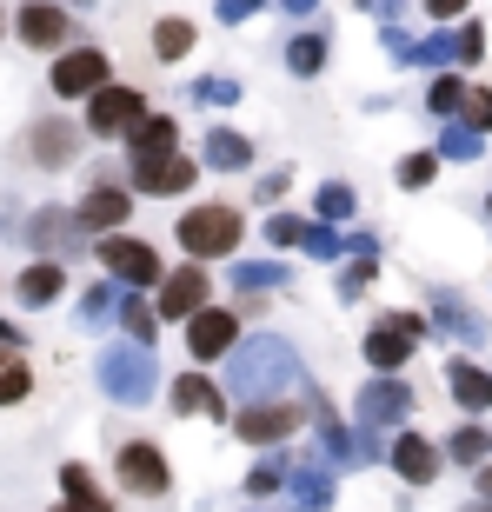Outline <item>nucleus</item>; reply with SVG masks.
Returning a JSON list of instances; mask_svg holds the SVG:
<instances>
[{
  "mask_svg": "<svg viewBox=\"0 0 492 512\" xmlns=\"http://www.w3.org/2000/svg\"><path fill=\"white\" fill-rule=\"evenodd\" d=\"M293 386H306L300 353L280 340V333H253L227 353V399H286Z\"/></svg>",
  "mask_w": 492,
  "mask_h": 512,
  "instance_id": "nucleus-1",
  "label": "nucleus"
},
{
  "mask_svg": "<svg viewBox=\"0 0 492 512\" xmlns=\"http://www.w3.org/2000/svg\"><path fill=\"white\" fill-rule=\"evenodd\" d=\"M94 380L107 399H120V406H147L153 386H160V366H153V346L140 340H120V346H100L94 360Z\"/></svg>",
  "mask_w": 492,
  "mask_h": 512,
  "instance_id": "nucleus-2",
  "label": "nucleus"
},
{
  "mask_svg": "<svg viewBox=\"0 0 492 512\" xmlns=\"http://www.w3.org/2000/svg\"><path fill=\"white\" fill-rule=\"evenodd\" d=\"M240 207H227V200H207V207H187L180 213V227H173V240H180V253L187 260H233V247H240Z\"/></svg>",
  "mask_w": 492,
  "mask_h": 512,
  "instance_id": "nucleus-3",
  "label": "nucleus"
},
{
  "mask_svg": "<svg viewBox=\"0 0 492 512\" xmlns=\"http://www.w3.org/2000/svg\"><path fill=\"white\" fill-rule=\"evenodd\" d=\"M426 333H433V320H426V313H406V306H399V313H379V320L366 326L360 353H366V366H373V373H399V366L413 360V346L426 340Z\"/></svg>",
  "mask_w": 492,
  "mask_h": 512,
  "instance_id": "nucleus-4",
  "label": "nucleus"
},
{
  "mask_svg": "<svg viewBox=\"0 0 492 512\" xmlns=\"http://www.w3.org/2000/svg\"><path fill=\"white\" fill-rule=\"evenodd\" d=\"M94 260L107 266V280L133 286V293H147V286H160V280H167L160 253H153L147 240H133V233H100V240H94Z\"/></svg>",
  "mask_w": 492,
  "mask_h": 512,
  "instance_id": "nucleus-5",
  "label": "nucleus"
},
{
  "mask_svg": "<svg viewBox=\"0 0 492 512\" xmlns=\"http://www.w3.org/2000/svg\"><path fill=\"white\" fill-rule=\"evenodd\" d=\"M406 413H413V386L399 380V373H373V380L360 386L353 426H360V433H393V426H406Z\"/></svg>",
  "mask_w": 492,
  "mask_h": 512,
  "instance_id": "nucleus-6",
  "label": "nucleus"
},
{
  "mask_svg": "<svg viewBox=\"0 0 492 512\" xmlns=\"http://www.w3.org/2000/svg\"><path fill=\"white\" fill-rule=\"evenodd\" d=\"M140 120H147V94H140V87L107 80L100 94H87V133H94V140H127Z\"/></svg>",
  "mask_w": 492,
  "mask_h": 512,
  "instance_id": "nucleus-7",
  "label": "nucleus"
},
{
  "mask_svg": "<svg viewBox=\"0 0 492 512\" xmlns=\"http://www.w3.org/2000/svg\"><path fill=\"white\" fill-rule=\"evenodd\" d=\"M207 173V160H187V153H160V160H127V187L147 193V200H180L193 193V180Z\"/></svg>",
  "mask_w": 492,
  "mask_h": 512,
  "instance_id": "nucleus-8",
  "label": "nucleus"
},
{
  "mask_svg": "<svg viewBox=\"0 0 492 512\" xmlns=\"http://www.w3.org/2000/svg\"><path fill=\"white\" fill-rule=\"evenodd\" d=\"M114 473H120V486L140 493V499H167L173 493V466H167V453H160L153 439H127V446L114 453Z\"/></svg>",
  "mask_w": 492,
  "mask_h": 512,
  "instance_id": "nucleus-9",
  "label": "nucleus"
},
{
  "mask_svg": "<svg viewBox=\"0 0 492 512\" xmlns=\"http://www.w3.org/2000/svg\"><path fill=\"white\" fill-rule=\"evenodd\" d=\"M153 306H160V320H193L200 306H213V273H207V260L173 266L167 280L153 286Z\"/></svg>",
  "mask_w": 492,
  "mask_h": 512,
  "instance_id": "nucleus-10",
  "label": "nucleus"
},
{
  "mask_svg": "<svg viewBox=\"0 0 492 512\" xmlns=\"http://www.w3.org/2000/svg\"><path fill=\"white\" fill-rule=\"evenodd\" d=\"M426 320H433V340L486 346V313H473V300H466V293H453V286H433V300H426Z\"/></svg>",
  "mask_w": 492,
  "mask_h": 512,
  "instance_id": "nucleus-11",
  "label": "nucleus"
},
{
  "mask_svg": "<svg viewBox=\"0 0 492 512\" xmlns=\"http://www.w3.org/2000/svg\"><path fill=\"white\" fill-rule=\"evenodd\" d=\"M54 94L60 100H87V94H100L107 80H114V67H107V54L100 47H60V60H54Z\"/></svg>",
  "mask_w": 492,
  "mask_h": 512,
  "instance_id": "nucleus-12",
  "label": "nucleus"
},
{
  "mask_svg": "<svg viewBox=\"0 0 492 512\" xmlns=\"http://www.w3.org/2000/svg\"><path fill=\"white\" fill-rule=\"evenodd\" d=\"M233 346H240V313H233V306H200V313L187 320V353L200 366L227 360Z\"/></svg>",
  "mask_w": 492,
  "mask_h": 512,
  "instance_id": "nucleus-13",
  "label": "nucleus"
},
{
  "mask_svg": "<svg viewBox=\"0 0 492 512\" xmlns=\"http://www.w3.org/2000/svg\"><path fill=\"white\" fill-rule=\"evenodd\" d=\"M293 426H300V406H293V399H253V406L233 413V433H240L246 446H280Z\"/></svg>",
  "mask_w": 492,
  "mask_h": 512,
  "instance_id": "nucleus-14",
  "label": "nucleus"
},
{
  "mask_svg": "<svg viewBox=\"0 0 492 512\" xmlns=\"http://www.w3.org/2000/svg\"><path fill=\"white\" fill-rule=\"evenodd\" d=\"M14 34L34 47V54H60L67 34H74V14H60V0H27L14 14Z\"/></svg>",
  "mask_w": 492,
  "mask_h": 512,
  "instance_id": "nucleus-15",
  "label": "nucleus"
},
{
  "mask_svg": "<svg viewBox=\"0 0 492 512\" xmlns=\"http://www.w3.org/2000/svg\"><path fill=\"white\" fill-rule=\"evenodd\" d=\"M386 459H393V473L406 479V486H433L439 466H446V453H439L426 433H413V426H399L393 446H386Z\"/></svg>",
  "mask_w": 492,
  "mask_h": 512,
  "instance_id": "nucleus-16",
  "label": "nucleus"
},
{
  "mask_svg": "<svg viewBox=\"0 0 492 512\" xmlns=\"http://www.w3.org/2000/svg\"><path fill=\"white\" fill-rule=\"evenodd\" d=\"M80 227L94 233H114V227H127V213H133V187H114V180H94V187H87V200H80Z\"/></svg>",
  "mask_w": 492,
  "mask_h": 512,
  "instance_id": "nucleus-17",
  "label": "nucleus"
},
{
  "mask_svg": "<svg viewBox=\"0 0 492 512\" xmlns=\"http://www.w3.org/2000/svg\"><path fill=\"white\" fill-rule=\"evenodd\" d=\"M167 406H173L180 419H193V413H207V419H233L227 386L207 380V373H180V380H173V393H167Z\"/></svg>",
  "mask_w": 492,
  "mask_h": 512,
  "instance_id": "nucleus-18",
  "label": "nucleus"
},
{
  "mask_svg": "<svg viewBox=\"0 0 492 512\" xmlns=\"http://www.w3.org/2000/svg\"><path fill=\"white\" fill-rule=\"evenodd\" d=\"M27 240L40 247V260H54V253L87 247V227H80V213H67V207H40L34 220H27Z\"/></svg>",
  "mask_w": 492,
  "mask_h": 512,
  "instance_id": "nucleus-19",
  "label": "nucleus"
},
{
  "mask_svg": "<svg viewBox=\"0 0 492 512\" xmlns=\"http://www.w3.org/2000/svg\"><path fill=\"white\" fill-rule=\"evenodd\" d=\"M333 473H340V466H333V459H300V466H293V473H286V499H293V512H326L333 506Z\"/></svg>",
  "mask_w": 492,
  "mask_h": 512,
  "instance_id": "nucleus-20",
  "label": "nucleus"
},
{
  "mask_svg": "<svg viewBox=\"0 0 492 512\" xmlns=\"http://www.w3.org/2000/svg\"><path fill=\"white\" fill-rule=\"evenodd\" d=\"M80 140H87V127H74V120H34L27 153H34V167H67L80 153Z\"/></svg>",
  "mask_w": 492,
  "mask_h": 512,
  "instance_id": "nucleus-21",
  "label": "nucleus"
},
{
  "mask_svg": "<svg viewBox=\"0 0 492 512\" xmlns=\"http://www.w3.org/2000/svg\"><path fill=\"white\" fill-rule=\"evenodd\" d=\"M326 60H333V34H320V27H306V34L286 40V74L293 80H320Z\"/></svg>",
  "mask_w": 492,
  "mask_h": 512,
  "instance_id": "nucleus-22",
  "label": "nucleus"
},
{
  "mask_svg": "<svg viewBox=\"0 0 492 512\" xmlns=\"http://www.w3.org/2000/svg\"><path fill=\"white\" fill-rule=\"evenodd\" d=\"M446 386H453V399L466 406V413H492V366L453 360V366H446Z\"/></svg>",
  "mask_w": 492,
  "mask_h": 512,
  "instance_id": "nucleus-23",
  "label": "nucleus"
},
{
  "mask_svg": "<svg viewBox=\"0 0 492 512\" xmlns=\"http://www.w3.org/2000/svg\"><path fill=\"white\" fill-rule=\"evenodd\" d=\"M160 153H180V120L147 114L140 127L127 133V160H160Z\"/></svg>",
  "mask_w": 492,
  "mask_h": 512,
  "instance_id": "nucleus-24",
  "label": "nucleus"
},
{
  "mask_svg": "<svg viewBox=\"0 0 492 512\" xmlns=\"http://www.w3.org/2000/svg\"><path fill=\"white\" fill-rule=\"evenodd\" d=\"M200 160H207L213 173H246V167H253V140L213 120V133H207V147H200Z\"/></svg>",
  "mask_w": 492,
  "mask_h": 512,
  "instance_id": "nucleus-25",
  "label": "nucleus"
},
{
  "mask_svg": "<svg viewBox=\"0 0 492 512\" xmlns=\"http://www.w3.org/2000/svg\"><path fill=\"white\" fill-rule=\"evenodd\" d=\"M60 286H67V266H60V260H34L14 280V293H20V306H54Z\"/></svg>",
  "mask_w": 492,
  "mask_h": 512,
  "instance_id": "nucleus-26",
  "label": "nucleus"
},
{
  "mask_svg": "<svg viewBox=\"0 0 492 512\" xmlns=\"http://www.w3.org/2000/svg\"><path fill=\"white\" fill-rule=\"evenodd\" d=\"M193 20L187 14H160L153 20V34H147V47H153V60H187L193 54Z\"/></svg>",
  "mask_w": 492,
  "mask_h": 512,
  "instance_id": "nucleus-27",
  "label": "nucleus"
},
{
  "mask_svg": "<svg viewBox=\"0 0 492 512\" xmlns=\"http://www.w3.org/2000/svg\"><path fill=\"white\" fill-rule=\"evenodd\" d=\"M160 326H167V320H160V306H147L127 286V293H120V333H127V340H140V346H153V340H160Z\"/></svg>",
  "mask_w": 492,
  "mask_h": 512,
  "instance_id": "nucleus-28",
  "label": "nucleus"
},
{
  "mask_svg": "<svg viewBox=\"0 0 492 512\" xmlns=\"http://www.w3.org/2000/svg\"><path fill=\"white\" fill-rule=\"evenodd\" d=\"M406 67H433V74H446V67H459V34H446V27H433L426 40H413V54H406Z\"/></svg>",
  "mask_w": 492,
  "mask_h": 512,
  "instance_id": "nucleus-29",
  "label": "nucleus"
},
{
  "mask_svg": "<svg viewBox=\"0 0 492 512\" xmlns=\"http://www.w3.org/2000/svg\"><path fill=\"white\" fill-rule=\"evenodd\" d=\"M466 94H473V87H466L459 74H433V87H426V114L433 120H459L466 114Z\"/></svg>",
  "mask_w": 492,
  "mask_h": 512,
  "instance_id": "nucleus-30",
  "label": "nucleus"
},
{
  "mask_svg": "<svg viewBox=\"0 0 492 512\" xmlns=\"http://www.w3.org/2000/svg\"><path fill=\"white\" fill-rule=\"evenodd\" d=\"M353 207H360V193L346 187V180H320V193H313V220L346 227V220H353Z\"/></svg>",
  "mask_w": 492,
  "mask_h": 512,
  "instance_id": "nucleus-31",
  "label": "nucleus"
},
{
  "mask_svg": "<svg viewBox=\"0 0 492 512\" xmlns=\"http://www.w3.org/2000/svg\"><path fill=\"white\" fill-rule=\"evenodd\" d=\"M227 280L240 286L246 300H260V293H273V286L286 280V266H280V260H240V266H233V273H227Z\"/></svg>",
  "mask_w": 492,
  "mask_h": 512,
  "instance_id": "nucleus-32",
  "label": "nucleus"
},
{
  "mask_svg": "<svg viewBox=\"0 0 492 512\" xmlns=\"http://www.w3.org/2000/svg\"><path fill=\"white\" fill-rule=\"evenodd\" d=\"M486 453H492V433L479 426V419H466V426H459V433L446 439V459H459V466H473V473L486 466Z\"/></svg>",
  "mask_w": 492,
  "mask_h": 512,
  "instance_id": "nucleus-33",
  "label": "nucleus"
},
{
  "mask_svg": "<svg viewBox=\"0 0 492 512\" xmlns=\"http://www.w3.org/2000/svg\"><path fill=\"white\" fill-rule=\"evenodd\" d=\"M60 486H67V506L60 512H114L94 493V473H87V466H60Z\"/></svg>",
  "mask_w": 492,
  "mask_h": 512,
  "instance_id": "nucleus-34",
  "label": "nucleus"
},
{
  "mask_svg": "<svg viewBox=\"0 0 492 512\" xmlns=\"http://www.w3.org/2000/svg\"><path fill=\"white\" fill-rule=\"evenodd\" d=\"M27 393H34V373L20 360V346H0V406H20Z\"/></svg>",
  "mask_w": 492,
  "mask_h": 512,
  "instance_id": "nucleus-35",
  "label": "nucleus"
},
{
  "mask_svg": "<svg viewBox=\"0 0 492 512\" xmlns=\"http://www.w3.org/2000/svg\"><path fill=\"white\" fill-rule=\"evenodd\" d=\"M486 153V133L466 127V120H446L439 127V160H479Z\"/></svg>",
  "mask_w": 492,
  "mask_h": 512,
  "instance_id": "nucleus-36",
  "label": "nucleus"
},
{
  "mask_svg": "<svg viewBox=\"0 0 492 512\" xmlns=\"http://www.w3.org/2000/svg\"><path fill=\"white\" fill-rule=\"evenodd\" d=\"M120 293H127V286H114V280L87 286V293H80V326H100V320H114V313H120Z\"/></svg>",
  "mask_w": 492,
  "mask_h": 512,
  "instance_id": "nucleus-37",
  "label": "nucleus"
},
{
  "mask_svg": "<svg viewBox=\"0 0 492 512\" xmlns=\"http://www.w3.org/2000/svg\"><path fill=\"white\" fill-rule=\"evenodd\" d=\"M393 180H399V187H406V193L433 187V180H439V147H433V153H406V160H399V173H393Z\"/></svg>",
  "mask_w": 492,
  "mask_h": 512,
  "instance_id": "nucleus-38",
  "label": "nucleus"
},
{
  "mask_svg": "<svg viewBox=\"0 0 492 512\" xmlns=\"http://www.w3.org/2000/svg\"><path fill=\"white\" fill-rule=\"evenodd\" d=\"M306 253H313V260H340L346 253V233L333 227V220H306V240H300Z\"/></svg>",
  "mask_w": 492,
  "mask_h": 512,
  "instance_id": "nucleus-39",
  "label": "nucleus"
},
{
  "mask_svg": "<svg viewBox=\"0 0 492 512\" xmlns=\"http://www.w3.org/2000/svg\"><path fill=\"white\" fill-rule=\"evenodd\" d=\"M286 473H293V466H286L280 453H273V459H260V466L246 473V493H253V499H273V493H286Z\"/></svg>",
  "mask_w": 492,
  "mask_h": 512,
  "instance_id": "nucleus-40",
  "label": "nucleus"
},
{
  "mask_svg": "<svg viewBox=\"0 0 492 512\" xmlns=\"http://www.w3.org/2000/svg\"><path fill=\"white\" fill-rule=\"evenodd\" d=\"M373 280H379V260H360V253H353V260L340 266V300H366Z\"/></svg>",
  "mask_w": 492,
  "mask_h": 512,
  "instance_id": "nucleus-41",
  "label": "nucleus"
},
{
  "mask_svg": "<svg viewBox=\"0 0 492 512\" xmlns=\"http://www.w3.org/2000/svg\"><path fill=\"white\" fill-rule=\"evenodd\" d=\"M193 100H200V107H233V100H240V80H227V74H200V80H193Z\"/></svg>",
  "mask_w": 492,
  "mask_h": 512,
  "instance_id": "nucleus-42",
  "label": "nucleus"
},
{
  "mask_svg": "<svg viewBox=\"0 0 492 512\" xmlns=\"http://www.w3.org/2000/svg\"><path fill=\"white\" fill-rule=\"evenodd\" d=\"M260 233H266V247H300V240H306V220H300V213H273Z\"/></svg>",
  "mask_w": 492,
  "mask_h": 512,
  "instance_id": "nucleus-43",
  "label": "nucleus"
},
{
  "mask_svg": "<svg viewBox=\"0 0 492 512\" xmlns=\"http://www.w3.org/2000/svg\"><path fill=\"white\" fill-rule=\"evenodd\" d=\"M453 34H459V67H479L486 60V27L479 20H459Z\"/></svg>",
  "mask_w": 492,
  "mask_h": 512,
  "instance_id": "nucleus-44",
  "label": "nucleus"
},
{
  "mask_svg": "<svg viewBox=\"0 0 492 512\" xmlns=\"http://www.w3.org/2000/svg\"><path fill=\"white\" fill-rule=\"evenodd\" d=\"M466 127H479V133H492V87H473V94H466Z\"/></svg>",
  "mask_w": 492,
  "mask_h": 512,
  "instance_id": "nucleus-45",
  "label": "nucleus"
},
{
  "mask_svg": "<svg viewBox=\"0 0 492 512\" xmlns=\"http://www.w3.org/2000/svg\"><path fill=\"white\" fill-rule=\"evenodd\" d=\"M466 7H473V0H419V14L433 20V27H453V20L466 14Z\"/></svg>",
  "mask_w": 492,
  "mask_h": 512,
  "instance_id": "nucleus-46",
  "label": "nucleus"
},
{
  "mask_svg": "<svg viewBox=\"0 0 492 512\" xmlns=\"http://www.w3.org/2000/svg\"><path fill=\"white\" fill-rule=\"evenodd\" d=\"M266 0H220V7H213V14H220V27H246V20L260 14Z\"/></svg>",
  "mask_w": 492,
  "mask_h": 512,
  "instance_id": "nucleus-47",
  "label": "nucleus"
},
{
  "mask_svg": "<svg viewBox=\"0 0 492 512\" xmlns=\"http://www.w3.org/2000/svg\"><path fill=\"white\" fill-rule=\"evenodd\" d=\"M253 193H260V207H280V200H286V173H260V187H253Z\"/></svg>",
  "mask_w": 492,
  "mask_h": 512,
  "instance_id": "nucleus-48",
  "label": "nucleus"
},
{
  "mask_svg": "<svg viewBox=\"0 0 492 512\" xmlns=\"http://www.w3.org/2000/svg\"><path fill=\"white\" fill-rule=\"evenodd\" d=\"M346 253H360V260H379V233H346Z\"/></svg>",
  "mask_w": 492,
  "mask_h": 512,
  "instance_id": "nucleus-49",
  "label": "nucleus"
},
{
  "mask_svg": "<svg viewBox=\"0 0 492 512\" xmlns=\"http://www.w3.org/2000/svg\"><path fill=\"white\" fill-rule=\"evenodd\" d=\"M280 14H293V20H306V14H320V0H280Z\"/></svg>",
  "mask_w": 492,
  "mask_h": 512,
  "instance_id": "nucleus-50",
  "label": "nucleus"
},
{
  "mask_svg": "<svg viewBox=\"0 0 492 512\" xmlns=\"http://www.w3.org/2000/svg\"><path fill=\"white\" fill-rule=\"evenodd\" d=\"M406 14V0H379V20H399Z\"/></svg>",
  "mask_w": 492,
  "mask_h": 512,
  "instance_id": "nucleus-51",
  "label": "nucleus"
},
{
  "mask_svg": "<svg viewBox=\"0 0 492 512\" xmlns=\"http://www.w3.org/2000/svg\"><path fill=\"white\" fill-rule=\"evenodd\" d=\"M0 346H20V326H7V320H0Z\"/></svg>",
  "mask_w": 492,
  "mask_h": 512,
  "instance_id": "nucleus-52",
  "label": "nucleus"
},
{
  "mask_svg": "<svg viewBox=\"0 0 492 512\" xmlns=\"http://www.w3.org/2000/svg\"><path fill=\"white\" fill-rule=\"evenodd\" d=\"M473 479H479V493H486V499H492V466H479V473H473Z\"/></svg>",
  "mask_w": 492,
  "mask_h": 512,
  "instance_id": "nucleus-53",
  "label": "nucleus"
},
{
  "mask_svg": "<svg viewBox=\"0 0 492 512\" xmlns=\"http://www.w3.org/2000/svg\"><path fill=\"white\" fill-rule=\"evenodd\" d=\"M466 512H492V499H486V493H479V506H466Z\"/></svg>",
  "mask_w": 492,
  "mask_h": 512,
  "instance_id": "nucleus-54",
  "label": "nucleus"
},
{
  "mask_svg": "<svg viewBox=\"0 0 492 512\" xmlns=\"http://www.w3.org/2000/svg\"><path fill=\"white\" fill-rule=\"evenodd\" d=\"M486 213H492V193H486Z\"/></svg>",
  "mask_w": 492,
  "mask_h": 512,
  "instance_id": "nucleus-55",
  "label": "nucleus"
}]
</instances>
